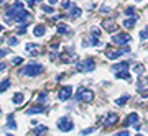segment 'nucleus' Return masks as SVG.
<instances>
[{
    "instance_id": "1",
    "label": "nucleus",
    "mask_w": 148,
    "mask_h": 136,
    "mask_svg": "<svg viewBox=\"0 0 148 136\" xmlns=\"http://www.w3.org/2000/svg\"><path fill=\"white\" fill-rule=\"evenodd\" d=\"M43 72V66L38 63H30L27 64L25 67L21 69V74H25V75H28V77H35V75H40V74Z\"/></svg>"
},
{
    "instance_id": "2",
    "label": "nucleus",
    "mask_w": 148,
    "mask_h": 136,
    "mask_svg": "<svg viewBox=\"0 0 148 136\" xmlns=\"http://www.w3.org/2000/svg\"><path fill=\"white\" fill-rule=\"evenodd\" d=\"M21 12H25V5H23V2L18 0V2H15L13 5L7 8V18H16Z\"/></svg>"
},
{
    "instance_id": "3",
    "label": "nucleus",
    "mask_w": 148,
    "mask_h": 136,
    "mask_svg": "<svg viewBox=\"0 0 148 136\" xmlns=\"http://www.w3.org/2000/svg\"><path fill=\"white\" fill-rule=\"evenodd\" d=\"M76 67H77V71H81V72H92L95 69V63H94V59L86 58V59H82V61H79V63L76 64Z\"/></svg>"
},
{
    "instance_id": "4",
    "label": "nucleus",
    "mask_w": 148,
    "mask_h": 136,
    "mask_svg": "<svg viewBox=\"0 0 148 136\" xmlns=\"http://www.w3.org/2000/svg\"><path fill=\"white\" fill-rule=\"evenodd\" d=\"M76 99H77V100H82V102H86V103H90V102L94 100V92H92V90H89V89L81 87V89H77Z\"/></svg>"
},
{
    "instance_id": "5",
    "label": "nucleus",
    "mask_w": 148,
    "mask_h": 136,
    "mask_svg": "<svg viewBox=\"0 0 148 136\" xmlns=\"http://www.w3.org/2000/svg\"><path fill=\"white\" fill-rule=\"evenodd\" d=\"M58 128L66 133V131H71L74 128V123H73V120H71L69 116H61V118L58 120Z\"/></svg>"
},
{
    "instance_id": "6",
    "label": "nucleus",
    "mask_w": 148,
    "mask_h": 136,
    "mask_svg": "<svg viewBox=\"0 0 148 136\" xmlns=\"http://www.w3.org/2000/svg\"><path fill=\"white\" fill-rule=\"evenodd\" d=\"M112 41L119 44V46H123V44H127V43L132 41V36L128 35V33H119V35H114L112 36Z\"/></svg>"
},
{
    "instance_id": "7",
    "label": "nucleus",
    "mask_w": 148,
    "mask_h": 136,
    "mask_svg": "<svg viewBox=\"0 0 148 136\" xmlns=\"http://www.w3.org/2000/svg\"><path fill=\"white\" fill-rule=\"evenodd\" d=\"M71 92H73V87L71 85H64V87H61L58 92V99L61 100V102H66V100L71 99Z\"/></svg>"
},
{
    "instance_id": "8",
    "label": "nucleus",
    "mask_w": 148,
    "mask_h": 136,
    "mask_svg": "<svg viewBox=\"0 0 148 136\" xmlns=\"http://www.w3.org/2000/svg\"><path fill=\"white\" fill-rule=\"evenodd\" d=\"M125 52H128V48H125V49H107L106 56L109 59H119L122 54H125Z\"/></svg>"
},
{
    "instance_id": "9",
    "label": "nucleus",
    "mask_w": 148,
    "mask_h": 136,
    "mask_svg": "<svg viewBox=\"0 0 148 136\" xmlns=\"http://www.w3.org/2000/svg\"><path fill=\"white\" fill-rule=\"evenodd\" d=\"M16 21H18V23H20V25H28V23H30V21H32V13H30V12H21L20 15L16 16L15 18Z\"/></svg>"
},
{
    "instance_id": "10",
    "label": "nucleus",
    "mask_w": 148,
    "mask_h": 136,
    "mask_svg": "<svg viewBox=\"0 0 148 136\" xmlns=\"http://www.w3.org/2000/svg\"><path fill=\"white\" fill-rule=\"evenodd\" d=\"M117 121H119V115H117V113H109V115L104 118V125L112 126V125H115Z\"/></svg>"
},
{
    "instance_id": "11",
    "label": "nucleus",
    "mask_w": 148,
    "mask_h": 136,
    "mask_svg": "<svg viewBox=\"0 0 148 136\" xmlns=\"http://www.w3.org/2000/svg\"><path fill=\"white\" fill-rule=\"evenodd\" d=\"M128 67H130V63L123 61V63H119L115 66H112V71L114 72H123V71H128Z\"/></svg>"
},
{
    "instance_id": "12",
    "label": "nucleus",
    "mask_w": 148,
    "mask_h": 136,
    "mask_svg": "<svg viewBox=\"0 0 148 136\" xmlns=\"http://www.w3.org/2000/svg\"><path fill=\"white\" fill-rule=\"evenodd\" d=\"M102 26H104L109 33H112V31H115L117 30V25H115V21L114 20H106L104 23H102Z\"/></svg>"
},
{
    "instance_id": "13",
    "label": "nucleus",
    "mask_w": 148,
    "mask_h": 136,
    "mask_svg": "<svg viewBox=\"0 0 148 136\" xmlns=\"http://www.w3.org/2000/svg\"><path fill=\"white\" fill-rule=\"evenodd\" d=\"M45 112V107L43 105H35V107H30L27 110L28 115H36V113H43Z\"/></svg>"
},
{
    "instance_id": "14",
    "label": "nucleus",
    "mask_w": 148,
    "mask_h": 136,
    "mask_svg": "<svg viewBox=\"0 0 148 136\" xmlns=\"http://www.w3.org/2000/svg\"><path fill=\"white\" fill-rule=\"evenodd\" d=\"M138 115L137 113H130V115L127 116V120H125V123H123V126H128V125H138Z\"/></svg>"
},
{
    "instance_id": "15",
    "label": "nucleus",
    "mask_w": 148,
    "mask_h": 136,
    "mask_svg": "<svg viewBox=\"0 0 148 136\" xmlns=\"http://www.w3.org/2000/svg\"><path fill=\"white\" fill-rule=\"evenodd\" d=\"M12 102L15 105H21L23 102H25V95L21 94V92H16L15 95H13V99H12Z\"/></svg>"
},
{
    "instance_id": "16",
    "label": "nucleus",
    "mask_w": 148,
    "mask_h": 136,
    "mask_svg": "<svg viewBox=\"0 0 148 136\" xmlns=\"http://www.w3.org/2000/svg\"><path fill=\"white\" fill-rule=\"evenodd\" d=\"M77 16H81V8L76 7V5H73L71 8H69V18H77Z\"/></svg>"
},
{
    "instance_id": "17",
    "label": "nucleus",
    "mask_w": 148,
    "mask_h": 136,
    "mask_svg": "<svg viewBox=\"0 0 148 136\" xmlns=\"http://www.w3.org/2000/svg\"><path fill=\"white\" fill-rule=\"evenodd\" d=\"M45 31H46V26L45 25H36L35 30H33V35H35V36H43Z\"/></svg>"
},
{
    "instance_id": "18",
    "label": "nucleus",
    "mask_w": 148,
    "mask_h": 136,
    "mask_svg": "<svg viewBox=\"0 0 148 136\" xmlns=\"http://www.w3.org/2000/svg\"><path fill=\"white\" fill-rule=\"evenodd\" d=\"M69 31H71V28H69L68 25H64V23L58 25V33H59V35H68Z\"/></svg>"
},
{
    "instance_id": "19",
    "label": "nucleus",
    "mask_w": 148,
    "mask_h": 136,
    "mask_svg": "<svg viewBox=\"0 0 148 136\" xmlns=\"http://www.w3.org/2000/svg\"><path fill=\"white\" fill-rule=\"evenodd\" d=\"M117 79H127V80H132V75L128 71H123V72H115Z\"/></svg>"
},
{
    "instance_id": "20",
    "label": "nucleus",
    "mask_w": 148,
    "mask_h": 136,
    "mask_svg": "<svg viewBox=\"0 0 148 136\" xmlns=\"http://www.w3.org/2000/svg\"><path fill=\"white\" fill-rule=\"evenodd\" d=\"M25 49H27V51H30L32 54H36V51H38V44H35V43H28L27 46H25Z\"/></svg>"
},
{
    "instance_id": "21",
    "label": "nucleus",
    "mask_w": 148,
    "mask_h": 136,
    "mask_svg": "<svg viewBox=\"0 0 148 136\" xmlns=\"http://www.w3.org/2000/svg\"><path fill=\"white\" fill-rule=\"evenodd\" d=\"M135 21H137V18H135V16L127 18V20H123V26H125V28H132V26L135 25Z\"/></svg>"
},
{
    "instance_id": "22",
    "label": "nucleus",
    "mask_w": 148,
    "mask_h": 136,
    "mask_svg": "<svg viewBox=\"0 0 148 136\" xmlns=\"http://www.w3.org/2000/svg\"><path fill=\"white\" fill-rule=\"evenodd\" d=\"M137 87H138V90H140V92H143V90H148V79H145V80H140Z\"/></svg>"
},
{
    "instance_id": "23",
    "label": "nucleus",
    "mask_w": 148,
    "mask_h": 136,
    "mask_svg": "<svg viewBox=\"0 0 148 136\" xmlns=\"http://www.w3.org/2000/svg\"><path fill=\"white\" fill-rule=\"evenodd\" d=\"M8 87H10V80H8V79H5V80L0 82V92H5Z\"/></svg>"
},
{
    "instance_id": "24",
    "label": "nucleus",
    "mask_w": 148,
    "mask_h": 136,
    "mask_svg": "<svg viewBox=\"0 0 148 136\" xmlns=\"http://www.w3.org/2000/svg\"><path fill=\"white\" fill-rule=\"evenodd\" d=\"M7 128H10V130H16V123L13 120V116L8 115V123H7Z\"/></svg>"
},
{
    "instance_id": "25",
    "label": "nucleus",
    "mask_w": 148,
    "mask_h": 136,
    "mask_svg": "<svg viewBox=\"0 0 148 136\" xmlns=\"http://www.w3.org/2000/svg\"><path fill=\"white\" fill-rule=\"evenodd\" d=\"M135 74H138V75H142L143 74V71H145V66H143V64H135Z\"/></svg>"
},
{
    "instance_id": "26",
    "label": "nucleus",
    "mask_w": 148,
    "mask_h": 136,
    "mask_svg": "<svg viewBox=\"0 0 148 136\" xmlns=\"http://www.w3.org/2000/svg\"><path fill=\"white\" fill-rule=\"evenodd\" d=\"M128 99H130L128 95H123V97H120V99H117V100H115V103H117V105H125Z\"/></svg>"
},
{
    "instance_id": "27",
    "label": "nucleus",
    "mask_w": 148,
    "mask_h": 136,
    "mask_svg": "<svg viewBox=\"0 0 148 136\" xmlns=\"http://www.w3.org/2000/svg\"><path fill=\"white\" fill-rule=\"evenodd\" d=\"M40 8H41L43 12H46V13H53L54 12V8L51 5H40Z\"/></svg>"
},
{
    "instance_id": "28",
    "label": "nucleus",
    "mask_w": 148,
    "mask_h": 136,
    "mask_svg": "<svg viewBox=\"0 0 148 136\" xmlns=\"http://www.w3.org/2000/svg\"><path fill=\"white\" fill-rule=\"evenodd\" d=\"M140 38H142V39H148V25L140 31Z\"/></svg>"
},
{
    "instance_id": "29",
    "label": "nucleus",
    "mask_w": 148,
    "mask_h": 136,
    "mask_svg": "<svg viewBox=\"0 0 148 136\" xmlns=\"http://www.w3.org/2000/svg\"><path fill=\"white\" fill-rule=\"evenodd\" d=\"M45 131H46V126H35L33 133L35 135H40V133H45Z\"/></svg>"
},
{
    "instance_id": "30",
    "label": "nucleus",
    "mask_w": 148,
    "mask_h": 136,
    "mask_svg": "<svg viewBox=\"0 0 148 136\" xmlns=\"http://www.w3.org/2000/svg\"><path fill=\"white\" fill-rule=\"evenodd\" d=\"M61 7L66 8V10H69V8L73 7V3H71V0H63V2H61Z\"/></svg>"
},
{
    "instance_id": "31",
    "label": "nucleus",
    "mask_w": 148,
    "mask_h": 136,
    "mask_svg": "<svg viewBox=\"0 0 148 136\" xmlns=\"http://www.w3.org/2000/svg\"><path fill=\"white\" fill-rule=\"evenodd\" d=\"M27 28H28V25H20L18 30H16V33H18V35H25V33H27Z\"/></svg>"
},
{
    "instance_id": "32",
    "label": "nucleus",
    "mask_w": 148,
    "mask_h": 136,
    "mask_svg": "<svg viewBox=\"0 0 148 136\" xmlns=\"http://www.w3.org/2000/svg\"><path fill=\"white\" fill-rule=\"evenodd\" d=\"M8 44H10V46L18 44V38H16V36H10V38H8Z\"/></svg>"
},
{
    "instance_id": "33",
    "label": "nucleus",
    "mask_w": 148,
    "mask_h": 136,
    "mask_svg": "<svg viewBox=\"0 0 148 136\" xmlns=\"http://www.w3.org/2000/svg\"><path fill=\"white\" fill-rule=\"evenodd\" d=\"M23 63V58H18V56H16L15 59H12V64H15V66H18V64H21Z\"/></svg>"
},
{
    "instance_id": "34",
    "label": "nucleus",
    "mask_w": 148,
    "mask_h": 136,
    "mask_svg": "<svg viewBox=\"0 0 148 136\" xmlns=\"http://www.w3.org/2000/svg\"><path fill=\"white\" fill-rule=\"evenodd\" d=\"M45 100H46V94L43 92V94H40V95H38V103H43Z\"/></svg>"
},
{
    "instance_id": "35",
    "label": "nucleus",
    "mask_w": 148,
    "mask_h": 136,
    "mask_svg": "<svg viewBox=\"0 0 148 136\" xmlns=\"http://www.w3.org/2000/svg\"><path fill=\"white\" fill-rule=\"evenodd\" d=\"M114 136H130V133H128V131H125V130H123V131H119V133H115V135H114Z\"/></svg>"
},
{
    "instance_id": "36",
    "label": "nucleus",
    "mask_w": 148,
    "mask_h": 136,
    "mask_svg": "<svg viewBox=\"0 0 148 136\" xmlns=\"http://www.w3.org/2000/svg\"><path fill=\"white\" fill-rule=\"evenodd\" d=\"M90 31H92V35H94V36H99V35H101V30H99V28H92Z\"/></svg>"
},
{
    "instance_id": "37",
    "label": "nucleus",
    "mask_w": 148,
    "mask_h": 136,
    "mask_svg": "<svg viewBox=\"0 0 148 136\" xmlns=\"http://www.w3.org/2000/svg\"><path fill=\"white\" fill-rule=\"evenodd\" d=\"M92 131H94V128H87V130H84L81 135H89V133H92Z\"/></svg>"
},
{
    "instance_id": "38",
    "label": "nucleus",
    "mask_w": 148,
    "mask_h": 136,
    "mask_svg": "<svg viewBox=\"0 0 148 136\" xmlns=\"http://www.w3.org/2000/svg\"><path fill=\"white\" fill-rule=\"evenodd\" d=\"M125 13L127 15H133V7H128L127 10H125Z\"/></svg>"
},
{
    "instance_id": "39",
    "label": "nucleus",
    "mask_w": 148,
    "mask_h": 136,
    "mask_svg": "<svg viewBox=\"0 0 148 136\" xmlns=\"http://www.w3.org/2000/svg\"><path fill=\"white\" fill-rule=\"evenodd\" d=\"M5 52H7L5 49H0V58H2V56H5Z\"/></svg>"
},
{
    "instance_id": "40",
    "label": "nucleus",
    "mask_w": 148,
    "mask_h": 136,
    "mask_svg": "<svg viewBox=\"0 0 148 136\" xmlns=\"http://www.w3.org/2000/svg\"><path fill=\"white\" fill-rule=\"evenodd\" d=\"M27 3H30V5H33V3H36V0H27Z\"/></svg>"
},
{
    "instance_id": "41",
    "label": "nucleus",
    "mask_w": 148,
    "mask_h": 136,
    "mask_svg": "<svg viewBox=\"0 0 148 136\" xmlns=\"http://www.w3.org/2000/svg\"><path fill=\"white\" fill-rule=\"evenodd\" d=\"M5 67H7L5 64H3V63H0V71H3V69H5Z\"/></svg>"
},
{
    "instance_id": "42",
    "label": "nucleus",
    "mask_w": 148,
    "mask_h": 136,
    "mask_svg": "<svg viewBox=\"0 0 148 136\" xmlns=\"http://www.w3.org/2000/svg\"><path fill=\"white\" fill-rule=\"evenodd\" d=\"M48 2H49V3H51V5H54V3H56V2H58V0H48Z\"/></svg>"
},
{
    "instance_id": "43",
    "label": "nucleus",
    "mask_w": 148,
    "mask_h": 136,
    "mask_svg": "<svg viewBox=\"0 0 148 136\" xmlns=\"http://www.w3.org/2000/svg\"><path fill=\"white\" fill-rule=\"evenodd\" d=\"M2 31H3V26L0 25V33H2Z\"/></svg>"
},
{
    "instance_id": "44",
    "label": "nucleus",
    "mask_w": 148,
    "mask_h": 136,
    "mask_svg": "<svg viewBox=\"0 0 148 136\" xmlns=\"http://www.w3.org/2000/svg\"><path fill=\"white\" fill-rule=\"evenodd\" d=\"M135 136H145V135H135Z\"/></svg>"
},
{
    "instance_id": "45",
    "label": "nucleus",
    "mask_w": 148,
    "mask_h": 136,
    "mask_svg": "<svg viewBox=\"0 0 148 136\" xmlns=\"http://www.w3.org/2000/svg\"><path fill=\"white\" fill-rule=\"evenodd\" d=\"M7 136H13V135H7Z\"/></svg>"
},
{
    "instance_id": "46",
    "label": "nucleus",
    "mask_w": 148,
    "mask_h": 136,
    "mask_svg": "<svg viewBox=\"0 0 148 136\" xmlns=\"http://www.w3.org/2000/svg\"><path fill=\"white\" fill-rule=\"evenodd\" d=\"M0 112H2V110H0Z\"/></svg>"
}]
</instances>
